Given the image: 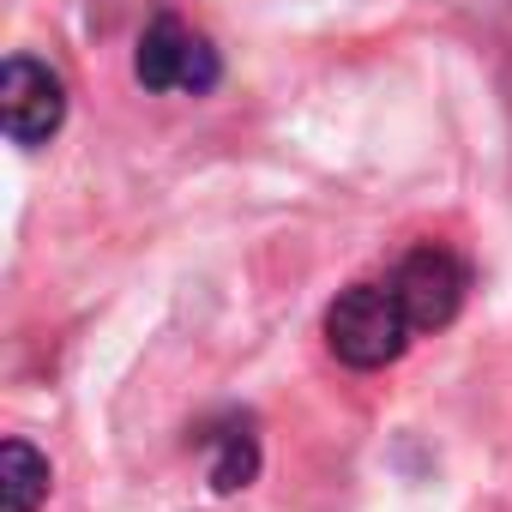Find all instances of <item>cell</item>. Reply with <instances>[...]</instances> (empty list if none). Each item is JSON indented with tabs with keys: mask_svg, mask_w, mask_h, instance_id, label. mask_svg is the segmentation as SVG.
<instances>
[{
	"mask_svg": "<svg viewBox=\"0 0 512 512\" xmlns=\"http://www.w3.org/2000/svg\"><path fill=\"white\" fill-rule=\"evenodd\" d=\"M260 476V434H253L247 416H235L229 428L211 434V488L217 494H235Z\"/></svg>",
	"mask_w": 512,
	"mask_h": 512,
	"instance_id": "cell-6",
	"label": "cell"
},
{
	"mask_svg": "<svg viewBox=\"0 0 512 512\" xmlns=\"http://www.w3.org/2000/svg\"><path fill=\"white\" fill-rule=\"evenodd\" d=\"M0 121L13 145H49L67 121V79L37 55H7L0 73Z\"/></svg>",
	"mask_w": 512,
	"mask_h": 512,
	"instance_id": "cell-4",
	"label": "cell"
},
{
	"mask_svg": "<svg viewBox=\"0 0 512 512\" xmlns=\"http://www.w3.org/2000/svg\"><path fill=\"white\" fill-rule=\"evenodd\" d=\"M49 482H55V470L31 440L13 434L0 446V512H37L49 500Z\"/></svg>",
	"mask_w": 512,
	"mask_h": 512,
	"instance_id": "cell-5",
	"label": "cell"
},
{
	"mask_svg": "<svg viewBox=\"0 0 512 512\" xmlns=\"http://www.w3.org/2000/svg\"><path fill=\"white\" fill-rule=\"evenodd\" d=\"M410 338H416V326H410V314H404L392 278H386V284H350V290H338V302L326 308V350H332L344 368H356V374L392 368V362L410 350Z\"/></svg>",
	"mask_w": 512,
	"mask_h": 512,
	"instance_id": "cell-1",
	"label": "cell"
},
{
	"mask_svg": "<svg viewBox=\"0 0 512 512\" xmlns=\"http://www.w3.org/2000/svg\"><path fill=\"white\" fill-rule=\"evenodd\" d=\"M133 79L145 85V91H187V97H205V91H217V79H223V61H217V49L199 37V31H187L181 19H151L145 31H139V49H133Z\"/></svg>",
	"mask_w": 512,
	"mask_h": 512,
	"instance_id": "cell-2",
	"label": "cell"
},
{
	"mask_svg": "<svg viewBox=\"0 0 512 512\" xmlns=\"http://www.w3.org/2000/svg\"><path fill=\"white\" fill-rule=\"evenodd\" d=\"M392 290H398V302H404V314H410L416 332H446L458 320V308H464L470 266L458 260L452 247L422 241V247H410L404 260L392 266Z\"/></svg>",
	"mask_w": 512,
	"mask_h": 512,
	"instance_id": "cell-3",
	"label": "cell"
}]
</instances>
